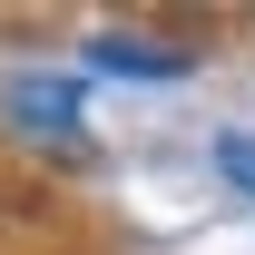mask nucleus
Returning a JSON list of instances; mask_svg holds the SVG:
<instances>
[{"instance_id":"obj_2","label":"nucleus","mask_w":255,"mask_h":255,"mask_svg":"<svg viewBox=\"0 0 255 255\" xmlns=\"http://www.w3.org/2000/svg\"><path fill=\"white\" fill-rule=\"evenodd\" d=\"M89 69H118V79H187L196 49L187 39H147V30H98L89 39Z\"/></svg>"},{"instance_id":"obj_3","label":"nucleus","mask_w":255,"mask_h":255,"mask_svg":"<svg viewBox=\"0 0 255 255\" xmlns=\"http://www.w3.org/2000/svg\"><path fill=\"white\" fill-rule=\"evenodd\" d=\"M216 177L255 206V128H226V137H216Z\"/></svg>"},{"instance_id":"obj_1","label":"nucleus","mask_w":255,"mask_h":255,"mask_svg":"<svg viewBox=\"0 0 255 255\" xmlns=\"http://www.w3.org/2000/svg\"><path fill=\"white\" fill-rule=\"evenodd\" d=\"M0 128L30 147V157L89 167V89L69 69H10L0 79Z\"/></svg>"}]
</instances>
